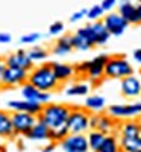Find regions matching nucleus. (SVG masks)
<instances>
[{"label":"nucleus","mask_w":141,"mask_h":152,"mask_svg":"<svg viewBox=\"0 0 141 152\" xmlns=\"http://www.w3.org/2000/svg\"><path fill=\"white\" fill-rule=\"evenodd\" d=\"M71 43H73V50H79V52H88L93 47H96L88 24L84 28H79L71 35Z\"/></svg>","instance_id":"nucleus-12"},{"label":"nucleus","mask_w":141,"mask_h":152,"mask_svg":"<svg viewBox=\"0 0 141 152\" xmlns=\"http://www.w3.org/2000/svg\"><path fill=\"white\" fill-rule=\"evenodd\" d=\"M121 152H141V137H118Z\"/></svg>","instance_id":"nucleus-25"},{"label":"nucleus","mask_w":141,"mask_h":152,"mask_svg":"<svg viewBox=\"0 0 141 152\" xmlns=\"http://www.w3.org/2000/svg\"><path fill=\"white\" fill-rule=\"evenodd\" d=\"M59 146L64 152H89L86 134H68Z\"/></svg>","instance_id":"nucleus-9"},{"label":"nucleus","mask_w":141,"mask_h":152,"mask_svg":"<svg viewBox=\"0 0 141 152\" xmlns=\"http://www.w3.org/2000/svg\"><path fill=\"white\" fill-rule=\"evenodd\" d=\"M106 107V100L100 94H91L85 97V110L89 113H102Z\"/></svg>","instance_id":"nucleus-24"},{"label":"nucleus","mask_w":141,"mask_h":152,"mask_svg":"<svg viewBox=\"0 0 141 152\" xmlns=\"http://www.w3.org/2000/svg\"><path fill=\"white\" fill-rule=\"evenodd\" d=\"M117 120L114 117H111L108 113H99V122H97V126L96 129L103 132L105 135H109V134H117Z\"/></svg>","instance_id":"nucleus-19"},{"label":"nucleus","mask_w":141,"mask_h":152,"mask_svg":"<svg viewBox=\"0 0 141 152\" xmlns=\"http://www.w3.org/2000/svg\"><path fill=\"white\" fill-rule=\"evenodd\" d=\"M28 73L21 69H14V67H6L2 76V82L0 87L3 88H12V87H21L24 82H28Z\"/></svg>","instance_id":"nucleus-11"},{"label":"nucleus","mask_w":141,"mask_h":152,"mask_svg":"<svg viewBox=\"0 0 141 152\" xmlns=\"http://www.w3.org/2000/svg\"><path fill=\"white\" fill-rule=\"evenodd\" d=\"M108 114L115 120H127L141 116V102L134 104H114L108 108Z\"/></svg>","instance_id":"nucleus-6"},{"label":"nucleus","mask_w":141,"mask_h":152,"mask_svg":"<svg viewBox=\"0 0 141 152\" xmlns=\"http://www.w3.org/2000/svg\"><path fill=\"white\" fill-rule=\"evenodd\" d=\"M89 111L82 107H71L68 119H67V129L70 134H86L89 131Z\"/></svg>","instance_id":"nucleus-4"},{"label":"nucleus","mask_w":141,"mask_h":152,"mask_svg":"<svg viewBox=\"0 0 141 152\" xmlns=\"http://www.w3.org/2000/svg\"><path fill=\"white\" fill-rule=\"evenodd\" d=\"M8 108L11 111H20V113H29L32 116H38L43 110L41 104L32 102V100H26V99H20V100H9L8 102Z\"/></svg>","instance_id":"nucleus-15"},{"label":"nucleus","mask_w":141,"mask_h":152,"mask_svg":"<svg viewBox=\"0 0 141 152\" xmlns=\"http://www.w3.org/2000/svg\"><path fill=\"white\" fill-rule=\"evenodd\" d=\"M134 66L131 64L124 55H114L109 56L105 64V78L108 79H118L121 81L126 76L134 75Z\"/></svg>","instance_id":"nucleus-3"},{"label":"nucleus","mask_w":141,"mask_h":152,"mask_svg":"<svg viewBox=\"0 0 141 152\" xmlns=\"http://www.w3.org/2000/svg\"><path fill=\"white\" fill-rule=\"evenodd\" d=\"M140 120H141V119H140ZM140 137H141V131H140Z\"/></svg>","instance_id":"nucleus-48"},{"label":"nucleus","mask_w":141,"mask_h":152,"mask_svg":"<svg viewBox=\"0 0 141 152\" xmlns=\"http://www.w3.org/2000/svg\"><path fill=\"white\" fill-rule=\"evenodd\" d=\"M11 119H12L14 135H23V137L28 135V132L32 129V126L38 120L36 116H32L29 113H20V111H12Z\"/></svg>","instance_id":"nucleus-7"},{"label":"nucleus","mask_w":141,"mask_h":152,"mask_svg":"<svg viewBox=\"0 0 141 152\" xmlns=\"http://www.w3.org/2000/svg\"><path fill=\"white\" fill-rule=\"evenodd\" d=\"M0 62H3V58L2 56H0Z\"/></svg>","instance_id":"nucleus-45"},{"label":"nucleus","mask_w":141,"mask_h":152,"mask_svg":"<svg viewBox=\"0 0 141 152\" xmlns=\"http://www.w3.org/2000/svg\"><path fill=\"white\" fill-rule=\"evenodd\" d=\"M132 56H134V59H135L137 64L141 66V49H135L134 53H132Z\"/></svg>","instance_id":"nucleus-40"},{"label":"nucleus","mask_w":141,"mask_h":152,"mask_svg":"<svg viewBox=\"0 0 141 152\" xmlns=\"http://www.w3.org/2000/svg\"><path fill=\"white\" fill-rule=\"evenodd\" d=\"M105 134L100 132L97 129H89L86 132V142H88V148H89V152H99L102 143L105 140Z\"/></svg>","instance_id":"nucleus-26"},{"label":"nucleus","mask_w":141,"mask_h":152,"mask_svg":"<svg viewBox=\"0 0 141 152\" xmlns=\"http://www.w3.org/2000/svg\"><path fill=\"white\" fill-rule=\"evenodd\" d=\"M118 14L129 23V24H140V15L137 11V5H134L132 2H123L120 0L118 3Z\"/></svg>","instance_id":"nucleus-18"},{"label":"nucleus","mask_w":141,"mask_h":152,"mask_svg":"<svg viewBox=\"0 0 141 152\" xmlns=\"http://www.w3.org/2000/svg\"><path fill=\"white\" fill-rule=\"evenodd\" d=\"M137 2H138V5H141V0H137Z\"/></svg>","instance_id":"nucleus-46"},{"label":"nucleus","mask_w":141,"mask_h":152,"mask_svg":"<svg viewBox=\"0 0 141 152\" xmlns=\"http://www.w3.org/2000/svg\"><path fill=\"white\" fill-rule=\"evenodd\" d=\"M49 135H50V128L43 122L36 120V123L32 126V129L28 132V138L32 142H49Z\"/></svg>","instance_id":"nucleus-21"},{"label":"nucleus","mask_w":141,"mask_h":152,"mask_svg":"<svg viewBox=\"0 0 141 152\" xmlns=\"http://www.w3.org/2000/svg\"><path fill=\"white\" fill-rule=\"evenodd\" d=\"M137 11H138V15H140V20H141V5H137Z\"/></svg>","instance_id":"nucleus-42"},{"label":"nucleus","mask_w":141,"mask_h":152,"mask_svg":"<svg viewBox=\"0 0 141 152\" xmlns=\"http://www.w3.org/2000/svg\"><path fill=\"white\" fill-rule=\"evenodd\" d=\"M5 66L6 67H14V69H21L24 72H31L33 69V62L31 61L29 55H28V50H23V49H18L15 52L9 53L5 59Z\"/></svg>","instance_id":"nucleus-8"},{"label":"nucleus","mask_w":141,"mask_h":152,"mask_svg":"<svg viewBox=\"0 0 141 152\" xmlns=\"http://www.w3.org/2000/svg\"><path fill=\"white\" fill-rule=\"evenodd\" d=\"M68 134H70V132H68V129H67V125H65V126H62V128H58V129H50L49 142L59 143V142H62Z\"/></svg>","instance_id":"nucleus-30"},{"label":"nucleus","mask_w":141,"mask_h":152,"mask_svg":"<svg viewBox=\"0 0 141 152\" xmlns=\"http://www.w3.org/2000/svg\"><path fill=\"white\" fill-rule=\"evenodd\" d=\"M12 40V35L8 32H0V44H8Z\"/></svg>","instance_id":"nucleus-38"},{"label":"nucleus","mask_w":141,"mask_h":152,"mask_svg":"<svg viewBox=\"0 0 141 152\" xmlns=\"http://www.w3.org/2000/svg\"><path fill=\"white\" fill-rule=\"evenodd\" d=\"M49 53H50L49 50L41 47V46H33L32 49L28 50V55H29V58H31V61L33 62V64H35V62H44V61H47Z\"/></svg>","instance_id":"nucleus-28"},{"label":"nucleus","mask_w":141,"mask_h":152,"mask_svg":"<svg viewBox=\"0 0 141 152\" xmlns=\"http://www.w3.org/2000/svg\"><path fill=\"white\" fill-rule=\"evenodd\" d=\"M71 50H73L71 35H62L55 41V44H53L50 52H52L53 55H56V56H65L71 52Z\"/></svg>","instance_id":"nucleus-22"},{"label":"nucleus","mask_w":141,"mask_h":152,"mask_svg":"<svg viewBox=\"0 0 141 152\" xmlns=\"http://www.w3.org/2000/svg\"><path fill=\"white\" fill-rule=\"evenodd\" d=\"M123 2H134V0H123Z\"/></svg>","instance_id":"nucleus-44"},{"label":"nucleus","mask_w":141,"mask_h":152,"mask_svg":"<svg viewBox=\"0 0 141 152\" xmlns=\"http://www.w3.org/2000/svg\"><path fill=\"white\" fill-rule=\"evenodd\" d=\"M140 79H141V72H140Z\"/></svg>","instance_id":"nucleus-47"},{"label":"nucleus","mask_w":141,"mask_h":152,"mask_svg":"<svg viewBox=\"0 0 141 152\" xmlns=\"http://www.w3.org/2000/svg\"><path fill=\"white\" fill-rule=\"evenodd\" d=\"M120 93L126 99H137L141 96V79L135 75L126 76L120 81Z\"/></svg>","instance_id":"nucleus-13"},{"label":"nucleus","mask_w":141,"mask_h":152,"mask_svg":"<svg viewBox=\"0 0 141 152\" xmlns=\"http://www.w3.org/2000/svg\"><path fill=\"white\" fill-rule=\"evenodd\" d=\"M14 135V128H12V119L11 113L6 110H0V138H11Z\"/></svg>","instance_id":"nucleus-23"},{"label":"nucleus","mask_w":141,"mask_h":152,"mask_svg":"<svg viewBox=\"0 0 141 152\" xmlns=\"http://www.w3.org/2000/svg\"><path fill=\"white\" fill-rule=\"evenodd\" d=\"M88 67H89V61H84V62H79V64H74L73 66L74 76H86Z\"/></svg>","instance_id":"nucleus-34"},{"label":"nucleus","mask_w":141,"mask_h":152,"mask_svg":"<svg viewBox=\"0 0 141 152\" xmlns=\"http://www.w3.org/2000/svg\"><path fill=\"white\" fill-rule=\"evenodd\" d=\"M6 66H5V62H0V82H2V76H3V72H5Z\"/></svg>","instance_id":"nucleus-41"},{"label":"nucleus","mask_w":141,"mask_h":152,"mask_svg":"<svg viewBox=\"0 0 141 152\" xmlns=\"http://www.w3.org/2000/svg\"><path fill=\"white\" fill-rule=\"evenodd\" d=\"M40 38H41L40 32H31V34H26V35H21L20 43L21 44H33L40 40Z\"/></svg>","instance_id":"nucleus-32"},{"label":"nucleus","mask_w":141,"mask_h":152,"mask_svg":"<svg viewBox=\"0 0 141 152\" xmlns=\"http://www.w3.org/2000/svg\"><path fill=\"white\" fill-rule=\"evenodd\" d=\"M99 122V113H91L89 114V129H96Z\"/></svg>","instance_id":"nucleus-37"},{"label":"nucleus","mask_w":141,"mask_h":152,"mask_svg":"<svg viewBox=\"0 0 141 152\" xmlns=\"http://www.w3.org/2000/svg\"><path fill=\"white\" fill-rule=\"evenodd\" d=\"M115 5H117V0H102V3H100V6L103 8L105 12H112Z\"/></svg>","instance_id":"nucleus-36"},{"label":"nucleus","mask_w":141,"mask_h":152,"mask_svg":"<svg viewBox=\"0 0 141 152\" xmlns=\"http://www.w3.org/2000/svg\"><path fill=\"white\" fill-rule=\"evenodd\" d=\"M64 32V23L62 21H55L49 26V35L52 37H59Z\"/></svg>","instance_id":"nucleus-33"},{"label":"nucleus","mask_w":141,"mask_h":152,"mask_svg":"<svg viewBox=\"0 0 141 152\" xmlns=\"http://www.w3.org/2000/svg\"><path fill=\"white\" fill-rule=\"evenodd\" d=\"M103 24L111 34V37H120L126 32L129 23H127L118 12H108L106 15H103Z\"/></svg>","instance_id":"nucleus-10"},{"label":"nucleus","mask_w":141,"mask_h":152,"mask_svg":"<svg viewBox=\"0 0 141 152\" xmlns=\"http://www.w3.org/2000/svg\"><path fill=\"white\" fill-rule=\"evenodd\" d=\"M71 107L67 104H55V102H49L43 105L41 113L36 116V119L47 125L50 129H58L67 125V119L70 114Z\"/></svg>","instance_id":"nucleus-2"},{"label":"nucleus","mask_w":141,"mask_h":152,"mask_svg":"<svg viewBox=\"0 0 141 152\" xmlns=\"http://www.w3.org/2000/svg\"><path fill=\"white\" fill-rule=\"evenodd\" d=\"M89 88L91 87L86 82H76L65 88V94L67 96H88Z\"/></svg>","instance_id":"nucleus-29"},{"label":"nucleus","mask_w":141,"mask_h":152,"mask_svg":"<svg viewBox=\"0 0 141 152\" xmlns=\"http://www.w3.org/2000/svg\"><path fill=\"white\" fill-rule=\"evenodd\" d=\"M88 28H89V32H91L94 46H105L108 43V40L111 38V34L108 32V29L105 28V24L102 20L89 23Z\"/></svg>","instance_id":"nucleus-16"},{"label":"nucleus","mask_w":141,"mask_h":152,"mask_svg":"<svg viewBox=\"0 0 141 152\" xmlns=\"http://www.w3.org/2000/svg\"><path fill=\"white\" fill-rule=\"evenodd\" d=\"M99 152H121L120 143H118V135L117 134H109L105 137Z\"/></svg>","instance_id":"nucleus-27"},{"label":"nucleus","mask_w":141,"mask_h":152,"mask_svg":"<svg viewBox=\"0 0 141 152\" xmlns=\"http://www.w3.org/2000/svg\"><path fill=\"white\" fill-rule=\"evenodd\" d=\"M28 82L32 84L35 88L46 93L56 91L59 88V82L55 78V73L52 70L50 62H44L40 66H33V69L28 73Z\"/></svg>","instance_id":"nucleus-1"},{"label":"nucleus","mask_w":141,"mask_h":152,"mask_svg":"<svg viewBox=\"0 0 141 152\" xmlns=\"http://www.w3.org/2000/svg\"><path fill=\"white\" fill-rule=\"evenodd\" d=\"M56 146H58V143H53V142H50L49 145H46V146H44V148L41 149V152H55Z\"/></svg>","instance_id":"nucleus-39"},{"label":"nucleus","mask_w":141,"mask_h":152,"mask_svg":"<svg viewBox=\"0 0 141 152\" xmlns=\"http://www.w3.org/2000/svg\"><path fill=\"white\" fill-rule=\"evenodd\" d=\"M84 17H86V9H79V11H76L74 14L70 15V21H71V23H78V21H81Z\"/></svg>","instance_id":"nucleus-35"},{"label":"nucleus","mask_w":141,"mask_h":152,"mask_svg":"<svg viewBox=\"0 0 141 152\" xmlns=\"http://www.w3.org/2000/svg\"><path fill=\"white\" fill-rule=\"evenodd\" d=\"M141 131V120L140 119H127L118 123L117 135L118 137H140Z\"/></svg>","instance_id":"nucleus-17"},{"label":"nucleus","mask_w":141,"mask_h":152,"mask_svg":"<svg viewBox=\"0 0 141 152\" xmlns=\"http://www.w3.org/2000/svg\"><path fill=\"white\" fill-rule=\"evenodd\" d=\"M0 152H6V148L5 146H0Z\"/></svg>","instance_id":"nucleus-43"},{"label":"nucleus","mask_w":141,"mask_h":152,"mask_svg":"<svg viewBox=\"0 0 141 152\" xmlns=\"http://www.w3.org/2000/svg\"><path fill=\"white\" fill-rule=\"evenodd\" d=\"M50 64H52V70L59 84L68 82L74 76V69L71 64H65V62H50Z\"/></svg>","instance_id":"nucleus-20"},{"label":"nucleus","mask_w":141,"mask_h":152,"mask_svg":"<svg viewBox=\"0 0 141 152\" xmlns=\"http://www.w3.org/2000/svg\"><path fill=\"white\" fill-rule=\"evenodd\" d=\"M109 59V55L106 53H100L94 56L93 59H89V67L86 72L85 78L88 79L89 85H100L102 81L105 78V64Z\"/></svg>","instance_id":"nucleus-5"},{"label":"nucleus","mask_w":141,"mask_h":152,"mask_svg":"<svg viewBox=\"0 0 141 152\" xmlns=\"http://www.w3.org/2000/svg\"><path fill=\"white\" fill-rule=\"evenodd\" d=\"M103 15H105V11L100 5H94L89 9H86V18L91 20V21H99Z\"/></svg>","instance_id":"nucleus-31"},{"label":"nucleus","mask_w":141,"mask_h":152,"mask_svg":"<svg viewBox=\"0 0 141 152\" xmlns=\"http://www.w3.org/2000/svg\"><path fill=\"white\" fill-rule=\"evenodd\" d=\"M21 96L23 99L26 100H32V102H36V104H41V105H46L50 102L52 99V93H46V91H41L35 88L32 84L29 82H24L21 85Z\"/></svg>","instance_id":"nucleus-14"}]
</instances>
